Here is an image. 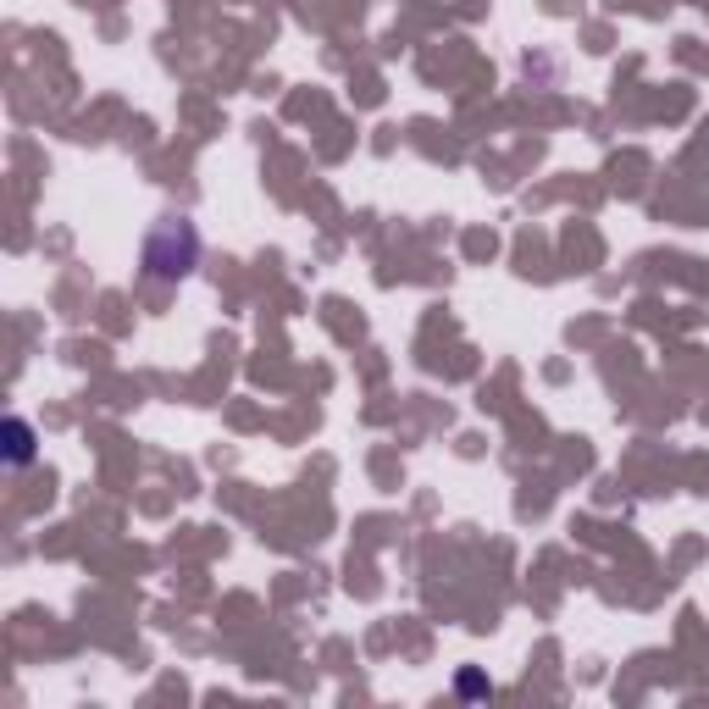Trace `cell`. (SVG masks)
Segmentation results:
<instances>
[{
	"instance_id": "obj_1",
	"label": "cell",
	"mask_w": 709,
	"mask_h": 709,
	"mask_svg": "<svg viewBox=\"0 0 709 709\" xmlns=\"http://www.w3.org/2000/svg\"><path fill=\"white\" fill-rule=\"evenodd\" d=\"M194 261H200V233H194L189 217H161L145 239V272L150 277H189Z\"/></svg>"
},
{
	"instance_id": "obj_2",
	"label": "cell",
	"mask_w": 709,
	"mask_h": 709,
	"mask_svg": "<svg viewBox=\"0 0 709 709\" xmlns=\"http://www.w3.org/2000/svg\"><path fill=\"white\" fill-rule=\"evenodd\" d=\"M6 460H12V466H28V460H34V427H28L23 416L6 421Z\"/></svg>"
},
{
	"instance_id": "obj_3",
	"label": "cell",
	"mask_w": 709,
	"mask_h": 709,
	"mask_svg": "<svg viewBox=\"0 0 709 709\" xmlns=\"http://www.w3.org/2000/svg\"><path fill=\"white\" fill-rule=\"evenodd\" d=\"M460 693H466V698H482V693H488V682H482L477 671H466V676H460Z\"/></svg>"
}]
</instances>
